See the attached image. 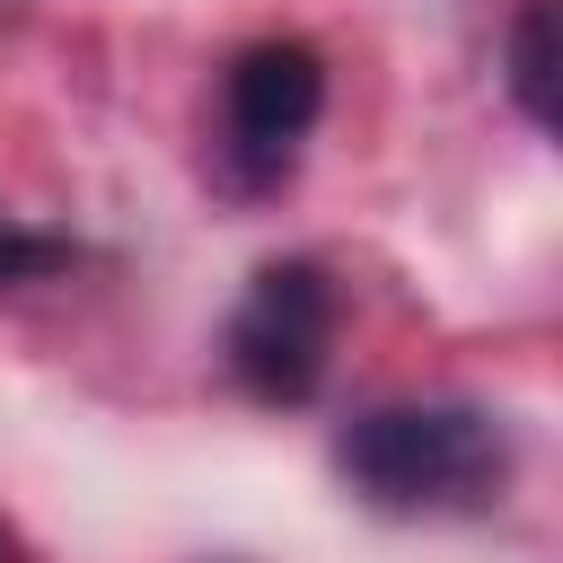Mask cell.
<instances>
[{
	"mask_svg": "<svg viewBox=\"0 0 563 563\" xmlns=\"http://www.w3.org/2000/svg\"><path fill=\"white\" fill-rule=\"evenodd\" d=\"M317 114H325V62H317V44H299V35L246 44L220 70V176L238 194H273L299 167Z\"/></svg>",
	"mask_w": 563,
	"mask_h": 563,
	"instance_id": "2",
	"label": "cell"
},
{
	"mask_svg": "<svg viewBox=\"0 0 563 563\" xmlns=\"http://www.w3.org/2000/svg\"><path fill=\"white\" fill-rule=\"evenodd\" d=\"M343 484L387 519L484 510L510 484V431L484 405H369L334 431Z\"/></svg>",
	"mask_w": 563,
	"mask_h": 563,
	"instance_id": "1",
	"label": "cell"
},
{
	"mask_svg": "<svg viewBox=\"0 0 563 563\" xmlns=\"http://www.w3.org/2000/svg\"><path fill=\"white\" fill-rule=\"evenodd\" d=\"M70 264V238H53V229H26L9 202H0V290H18V282H44V273H62Z\"/></svg>",
	"mask_w": 563,
	"mask_h": 563,
	"instance_id": "5",
	"label": "cell"
},
{
	"mask_svg": "<svg viewBox=\"0 0 563 563\" xmlns=\"http://www.w3.org/2000/svg\"><path fill=\"white\" fill-rule=\"evenodd\" d=\"M0 563H18V537H9V528H0Z\"/></svg>",
	"mask_w": 563,
	"mask_h": 563,
	"instance_id": "6",
	"label": "cell"
},
{
	"mask_svg": "<svg viewBox=\"0 0 563 563\" xmlns=\"http://www.w3.org/2000/svg\"><path fill=\"white\" fill-rule=\"evenodd\" d=\"M229 378L255 405H308L325 387L334 361V282L308 255H282L246 282V299L229 308V343H220Z\"/></svg>",
	"mask_w": 563,
	"mask_h": 563,
	"instance_id": "3",
	"label": "cell"
},
{
	"mask_svg": "<svg viewBox=\"0 0 563 563\" xmlns=\"http://www.w3.org/2000/svg\"><path fill=\"white\" fill-rule=\"evenodd\" d=\"M501 79H510V106L537 123V132H554L563 123V0H519V18H510V35H501Z\"/></svg>",
	"mask_w": 563,
	"mask_h": 563,
	"instance_id": "4",
	"label": "cell"
}]
</instances>
